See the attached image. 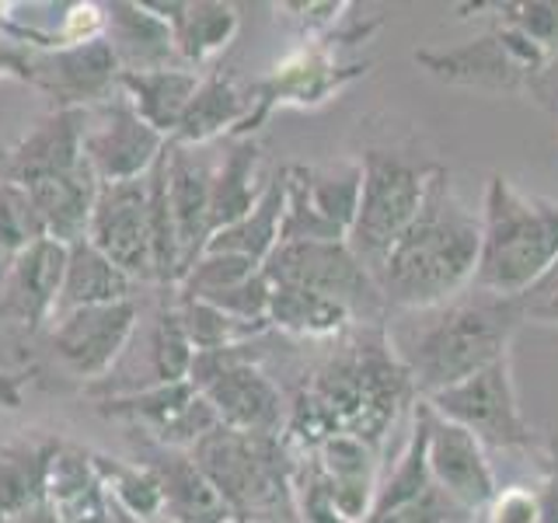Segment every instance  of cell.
Returning <instances> with one entry per match:
<instances>
[{"label":"cell","mask_w":558,"mask_h":523,"mask_svg":"<svg viewBox=\"0 0 558 523\" xmlns=\"http://www.w3.org/2000/svg\"><path fill=\"white\" fill-rule=\"evenodd\" d=\"M520 325L517 296L468 287L426 311H395L384 339L412 377L418 398H429L510 356Z\"/></svg>","instance_id":"6da1fadb"},{"label":"cell","mask_w":558,"mask_h":523,"mask_svg":"<svg viewBox=\"0 0 558 523\" xmlns=\"http://www.w3.org/2000/svg\"><path fill=\"white\" fill-rule=\"evenodd\" d=\"M482 252V217L453 188L450 171H433L426 199L409 231L374 272L391 311H426L471 287Z\"/></svg>","instance_id":"7a4b0ae2"},{"label":"cell","mask_w":558,"mask_h":523,"mask_svg":"<svg viewBox=\"0 0 558 523\" xmlns=\"http://www.w3.org/2000/svg\"><path fill=\"white\" fill-rule=\"evenodd\" d=\"M412 391V377L380 331L353 353L328 360L304 384L287 415V440L311 453L328 436H356L377 450Z\"/></svg>","instance_id":"3957f363"},{"label":"cell","mask_w":558,"mask_h":523,"mask_svg":"<svg viewBox=\"0 0 558 523\" xmlns=\"http://www.w3.org/2000/svg\"><path fill=\"white\" fill-rule=\"evenodd\" d=\"M482 252L471 287L520 296L558 258V199L531 196L506 174H493L482 196Z\"/></svg>","instance_id":"277c9868"},{"label":"cell","mask_w":558,"mask_h":523,"mask_svg":"<svg viewBox=\"0 0 558 523\" xmlns=\"http://www.w3.org/2000/svg\"><path fill=\"white\" fill-rule=\"evenodd\" d=\"M203 475L241 520H283L279 510L293 506L290 464L276 436H252L217 426L189 450Z\"/></svg>","instance_id":"5b68a950"},{"label":"cell","mask_w":558,"mask_h":523,"mask_svg":"<svg viewBox=\"0 0 558 523\" xmlns=\"http://www.w3.org/2000/svg\"><path fill=\"white\" fill-rule=\"evenodd\" d=\"M363 165V192L356 223L349 231V248L366 269L377 272L380 262L388 258L395 241L409 231L418 206L426 199V188L433 182L436 161H415L398 150H366L360 157Z\"/></svg>","instance_id":"8992f818"},{"label":"cell","mask_w":558,"mask_h":523,"mask_svg":"<svg viewBox=\"0 0 558 523\" xmlns=\"http://www.w3.org/2000/svg\"><path fill=\"white\" fill-rule=\"evenodd\" d=\"M192 388H196L217 423L252 436H279L287 426L283 394L258 366L252 345L214 349V353H196L192 360Z\"/></svg>","instance_id":"52a82bcc"},{"label":"cell","mask_w":558,"mask_h":523,"mask_svg":"<svg viewBox=\"0 0 558 523\" xmlns=\"http://www.w3.org/2000/svg\"><path fill=\"white\" fill-rule=\"evenodd\" d=\"M262 272L269 276V283L301 287L339 301L353 311L356 321L388 318V304L374 272L353 255L349 241H283L266 258Z\"/></svg>","instance_id":"ba28073f"},{"label":"cell","mask_w":558,"mask_h":523,"mask_svg":"<svg viewBox=\"0 0 558 523\" xmlns=\"http://www.w3.org/2000/svg\"><path fill=\"white\" fill-rule=\"evenodd\" d=\"M415 63L429 77L453 87H478V92L513 95L527 92L531 81L548 63V52L534 46L527 35L510 25H496L493 32L478 35L453 49H418Z\"/></svg>","instance_id":"9c48e42d"},{"label":"cell","mask_w":558,"mask_h":523,"mask_svg":"<svg viewBox=\"0 0 558 523\" xmlns=\"http://www.w3.org/2000/svg\"><path fill=\"white\" fill-rule=\"evenodd\" d=\"M363 192V165H287V206L279 244L283 241H345L356 223Z\"/></svg>","instance_id":"30bf717a"},{"label":"cell","mask_w":558,"mask_h":523,"mask_svg":"<svg viewBox=\"0 0 558 523\" xmlns=\"http://www.w3.org/2000/svg\"><path fill=\"white\" fill-rule=\"evenodd\" d=\"M426 405L478 436L482 447L496 450H531L534 447V426L523 418V409L513 388V366L510 356L488 363L485 370L471 374L468 380L453 384V388L423 398Z\"/></svg>","instance_id":"8fae6325"},{"label":"cell","mask_w":558,"mask_h":523,"mask_svg":"<svg viewBox=\"0 0 558 523\" xmlns=\"http://www.w3.org/2000/svg\"><path fill=\"white\" fill-rule=\"evenodd\" d=\"M165 147L168 139L154 133L122 95L84 112V161L101 185L147 179Z\"/></svg>","instance_id":"7c38bea8"},{"label":"cell","mask_w":558,"mask_h":523,"mask_svg":"<svg viewBox=\"0 0 558 523\" xmlns=\"http://www.w3.org/2000/svg\"><path fill=\"white\" fill-rule=\"evenodd\" d=\"M366 74V63H339L328 52V46L311 42L279 63L266 81L252 84V112L241 122L234 139L255 133L276 109L293 105V109H314V105L339 95L345 84Z\"/></svg>","instance_id":"4fadbf2b"},{"label":"cell","mask_w":558,"mask_h":523,"mask_svg":"<svg viewBox=\"0 0 558 523\" xmlns=\"http://www.w3.org/2000/svg\"><path fill=\"white\" fill-rule=\"evenodd\" d=\"M136 331V304H105V307H77L57 314L49 349L66 374L81 380H101L126 353Z\"/></svg>","instance_id":"5bb4252c"},{"label":"cell","mask_w":558,"mask_h":523,"mask_svg":"<svg viewBox=\"0 0 558 523\" xmlns=\"http://www.w3.org/2000/svg\"><path fill=\"white\" fill-rule=\"evenodd\" d=\"M119 60L105 35L74 46L35 52L32 84L49 95L57 112H87L119 95Z\"/></svg>","instance_id":"9a60e30c"},{"label":"cell","mask_w":558,"mask_h":523,"mask_svg":"<svg viewBox=\"0 0 558 523\" xmlns=\"http://www.w3.org/2000/svg\"><path fill=\"white\" fill-rule=\"evenodd\" d=\"M423 415H426V461H429L433 482L440 485L464 513L471 516L482 513L499 492L496 471L485 458L482 440L471 436L468 429H461L458 423H450V418L436 415L426 401H423Z\"/></svg>","instance_id":"2e32d148"},{"label":"cell","mask_w":558,"mask_h":523,"mask_svg":"<svg viewBox=\"0 0 558 523\" xmlns=\"http://www.w3.org/2000/svg\"><path fill=\"white\" fill-rule=\"evenodd\" d=\"M87 241L136 279H154L150 258V227H147V179L101 185L87 223Z\"/></svg>","instance_id":"e0dca14e"},{"label":"cell","mask_w":558,"mask_h":523,"mask_svg":"<svg viewBox=\"0 0 558 523\" xmlns=\"http://www.w3.org/2000/svg\"><path fill=\"white\" fill-rule=\"evenodd\" d=\"M84 165V112L49 109L14 147L0 150V185L32 188Z\"/></svg>","instance_id":"ac0fdd59"},{"label":"cell","mask_w":558,"mask_h":523,"mask_svg":"<svg viewBox=\"0 0 558 523\" xmlns=\"http://www.w3.org/2000/svg\"><path fill=\"white\" fill-rule=\"evenodd\" d=\"M66 272V244L43 238L22 255L8 258L0 276V318L39 331L60 307Z\"/></svg>","instance_id":"d6986e66"},{"label":"cell","mask_w":558,"mask_h":523,"mask_svg":"<svg viewBox=\"0 0 558 523\" xmlns=\"http://www.w3.org/2000/svg\"><path fill=\"white\" fill-rule=\"evenodd\" d=\"M165 174H168V203L174 217L182 252V276L206 252V241L214 234L209 227V188H214V165L206 161L199 147H165Z\"/></svg>","instance_id":"ffe728a7"},{"label":"cell","mask_w":558,"mask_h":523,"mask_svg":"<svg viewBox=\"0 0 558 523\" xmlns=\"http://www.w3.org/2000/svg\"><path fill=\"white\" fill-rule=\"evenodd\" d=\"M101 35L112 46L122 74L182 66L171 25L161 14L150 11L147 0H112V4H101Z\"/></svg>","instance_id":"44dd1931"},{"label":"cell","mask_w":558,"mask_h":523,"mask_svg":"<svg viewBox=\"0 0 558 523\" xmlns=\"http://www.w3.org/2000/svg\"><path fill=\"white\" fill-rule=\"evenodd\" d=\"M144 461L157 482H161L165 492V520L168 523H231L234 513L231 506L223 502V496L214 488L199 464L192 461L189 450H171V447H157L147 453Z\"/></svg>","instance_id":"7402d4cb"},{"label":"cell","mask_w":558,"mask_h":523,"mask_svg":"<svg viewBox=\"0 0 558 523\" xmlns=\"http://www.w3.org/2000/svg\"><path fill=\"white\" fill-rule=\"evenodd\" d=\"M66 440L46 429H22L0 443V513L17 516L46 502L49 467Z\"/></svg>","instance_id":"603a6c76"},{"label":"cell","mask_w":558,"mask_h":523,"mask_svg":"<svg viewBox=\"0 0 558 523\" xmlns=\"http://www.w3.org/2000/svg\"><path fill=\"white\" fill-rule=\"evenodd\" d=\"M154 14H161L171 25L174 35V49H179V63L182 66H199L206 63L214 52L227 49L234 42V35L241 28V14L234 4H223V0H147Z\"/></svg>","instance_id":"cb8c5ba5"},{"label":"cell","mask_w":558,"mask_h":523,"mask_svg":"<svg viewBox=\"0 0 558 523\" xmlns=\"http://www.w3.org/2000/svg\"><path fill=\"white\" fill-rule=\"evenodd\" d=\"M252 112V87H241L234 74L214 70L209 77H199L196 95L189 98L185 115L168 144L179 147H206L223 133H238V126Z\"/></svg>","instance_id":"d4e9b609"},{"label":"cell","mask_w":558,"mask_h":523,"mask_svg":"<svg viewBox=\"0 0 558 523\" xmlns=\"http://www.w3.org/2000/svg\"><path fill=\"white\" fill-rule=\"evenodd\" d=\"M318 467L336 496V510L342 523H363L377 496V450L356 436H328V440L311 450Z\"/></svg>","instance_id":"484cf974"},{"label":"cell","mask_w":558,"mask_h":523,"mask_svg":"<svg viewBox=\"0 0 558 523\" xmlns=\"http://www.w3.org/2000/svg\"><path fill=\"white\" fill-rule=\"evenodd\" d=\"M46 506L60 523H112L109 492L95 471L92 450L63 443L49 467Z\"/></svg>","instance_id":"4316f807"},{"label":"cell","mask_w":558,"mask_h":523,"mask_svg":"<svg viewBox=\"0 0 558 523\" xmlns=\"http://www.w3.org/2000/svg\"><path fill=\"white\" fill-rule=\"evenodd\" d=\"M199 74L189 66H161V70H136L119 74V95L133 105V112L165 139L174 136L185 115L189 98L196 95Z\"/></svg>","instance_id":"83f0119b"},{"label":"cell","mask_w":558,"mask_h":523,"mask_svg":"<svg viewBox=\"0 0 558 523\" xmlns=\"http://www.w3.org/2000/svg\"><path fill=\"white\" fill-rule=\"evenodd\" d=\"M98 188H101V182L95 179V171L84 161L77 171L39 182L25 192L32 196L35 209H39V217L46 223V238L60 241L70 248V244L87 241V223H92Z\"/></svg>","instance_id":"f1b7e54d"},{"label":"cell","mask_w":558,"mask_h":523,"mask_svg":"<svg viewBox=\"0 0 558 523\" xmlns=\"http://www.w3.org/2000/svg\"><path fill=\"white\" fill-rule=\"evenodd\" d=\"M258 165H262V150L248 136L234 139L227 154L214 165V188H209V227H214V234L238 223L241 217H248L255 209L262 188L269 182V179L262 182Z\"/></svg>","instance_id":"f546056e"},{"label":"cell","mask_w":558,"mask_h":523,"mask_svg":"<svg viewBox=\"0 0 558 523\" xmlns=\"http://www.w3.org/2000/svg\"><path fill=\"white\" fill-rule=\"evenodd\" d=\"M133 279L112 266L92 241H77L66 248V272H63V290H60V307L77 311V307H105V304H122L133 301Z\"/></svg>","instance_id":"4dcf8cb0"},{"label":"cell","mask_w":558,"mask_h":523,"mask_svg":"<svg viewBox=\"0 0 558 523\" xmlns=\"http://www.w3.org/2000/svg\"><path fill=\"white\" fill-rule=\"evenodd\" d=\"M283 206H287V168H279L276 174H269V182L262 188L252 214L241 217L231 227H223V231H217L206 241V252H231V255H244V258L258 262V266H266V258L279 244Z\"/></svg>","instance_id":"1f68e13d"},{"label":"cell","mask_w":558,"mask_h":523,"mask_svg":"<svg viewBox=\"0 0 558 523\" xmlns=\"http://www.w3.org/2000/svg\"><path fill=\"white\" fill-rule=\"evenodd\" d=\"M353 321V311L342 307L339 301H328V296L301 287L272 283L269 328H279L296 339H336Z\"/></svg>","instance_id":"d6a6232c"},{"label":"cell","mask_w":558,"mask_h":523,"mask_svg":"<svg viewBox=\"0 0 558 523\" xmlns=\"http://www.w3.org/2000/svg\"><path fill=\"white\" fill-rule=\"evenodd\" d=\"M199 391L192 388V380H179V384H150V388H136V391H119V394H105L98 398V415L116 418V423H130L136 429L161 436L174 418H179L192 398Z\"/></svg>","instance_id":"836d02e7"},{"label":"cell","mask_w":558,"mask_h":523,"mask_svg":"<svg viewBox=\"0 0 558 523\" xmlns=\"http://www.w3.org/2000/svg\"><path fill=\"white\" fill-rule=\"evenodd\" d=\"M92 461L95 471L109 492V502L116 506L119 513H126L136 523H161L165 520V492H161V482L147 467V464H130V461H119L109 458V453H98L92 450Z\"/></svg>","instance_id":"e575fe53"},{"label":"cell","mask_w":558,"mask_h":523,"mask_svg":"<svg viewBox=\"0 0 558 523\" xmlns=\"http://www.w3.org/2000/svg\"><path fill=\"white\" fill-rule=\"evenodd\" d=\"M174 311H179V321H182L185 336H189L196 353H214V349L244 345L269 328V325L238 321V318H231V314H223L220 307L196 301V296H179V301H174Z\"/></svg>","instance_id":"d590c367"},{"label":"cell","mask_w":558,"mask_h":523,"mask_svg":"<svg viewBox=\"0 0 558 523\" xmlns=\"http://www.w3.org/2000/svg\"><path fill=\"white\" fill-rule=\"evenodd\" d=\"M147 356H150L147 388H150V384H179V380H189L192 360H196V349H192V342L185 336V328L179 321V311H174V304L157 314V321L150 328Z\"/></svg>","instance_id":"8d00e7d4"},{"label":"cell","mask_w":558,"mask_h":523,"mask_svg":"<svg viewBox=\"0 0 558 523\" xmlns=\"http://www.w3.org/2000/svg\"><path fill=\"white\" fill-rule=\"evenodd\" d=\"M262 266L244 255H231V252H203L192 269L179 279V296H214L220 290H231L238 283H244L248 276H255Z\"/></svg>","instance_id":"74e56055"},{"label":"cell","mask_w":558,"mask_h":523,"mask_svg":"<svg viewBox=\"0 0 558 523\" xmlns=\"http://www.w3.org/2000/svg\"><path fill=\"white\" fill-rule=\"evenodd\" d=\"M46 238V223L22 185H0V252L8 258L22 255Z\"/></svg>","instance_id":"f35d334b"},{"label":"cell","mask_w":558,"mask_h":523,"mask_svg":"<svg viewBox=\"0 0 558 523\" xmlns=\"http://www.w3.org/2000/svg\"><path fill=\"white\" fill-rule=\"evenodd\" d=\"M502 11V25L527 35L551 57L558 49V0H520V4H496Z\"/></svg>","instance_id":"ab89813d"},{"label":"cell","mask_w":558,"mask_h":523,"mask_svg":"<svg viewBox=\"0 0 558 523\" xmlns=\"http://www.w3.org/2000/svg\"><path fill=\"white\" fill-rule=\"evenodd\" d=\"M464 520H471V513H464L461 506L433 482L418 499L398 506L391 513L366 516L363 523H464Z\"/></svg>","instance_id":"60d3db41"},{"label":"cell","mask_w":558,"mask_h":523,"mask_svg":"<svg viewBox=\"0 0 558 523\" xmlns=\"http://www.w3.org/2000/svg\"><path fill=\"white\" fill-rule=\"evenodd\" d=\"M485 523H541V506L537 492L527 485H510L499 488L496 499L478 513Z\"/></svg>","instance_id":"b9f144b4"},{"label":"cell","mask_w":558,"mask_h":523,"mask_svg":"<svg viewBox=\"0 0 558 523\" xmlns=\"http://www.w3.org/2000/svg\"><path fill=\"white\" fill-rule=\"evenodd\" d=\"M520 314L523 321H537V325H558V258L555 266L537 279L534 287H527L520 296Z\"/></svg>","instance_id":"7bdbcfd3"},{"label":"cell","mask_w":558,"mask_h":523,"mask_svg":"<svg viewBox=\"0 0 558 523\" xmlns=\"http://www.w3.org/2000/svg\"><path fill=\"white\" fill-rule=\"evenodd\" d=\"M32 77H35V49L14 42L0 32V81L32 84Z\"/></svg>","instance_id":"ee69618b"},{"label":"cell","mask_w":558,"mask_h":523,"mask_svg":"<svg viewBox=\"0 0 558 523\" xmlns=\"http://www.w3.org/2000/svg\"><path fill=\"white\" fill-rule=\"evenodd\" d=\"M537 506H541V523H558V433L548 443V464H545V478L534 488Z\"/></svg>","instance_id":"f6af8a7d"},{"label":"cell","mask_w":558,"mask_h":523,"mask_svg":"<svg viewBox=\"0 0 558 523\" xmlns=\"http://www.w3.org/2000/svg\"><path fill=\"white\" fill-rule=\"evenodd\" d=\"M527 92L537 95V101H548L551 109H558V49L548 57V63L541 66V74L531 81Z\"/></svg>","instance_id":"bcb514c9"},{"label":"cell","mask_w":558,"mask_h":523,"mask_svg":"<svg viewBox=\"0 0 558 523\" xmlns=\"http://www.w3.org/2000/svg\"><path fill=\"white\" fill-rule=\"evenodd\" d=\"M0 409L4 412L22 409V377L11 370H0Z\"/></svg>","instance_id":"7dc6e473"},{"label":"cell","mask_w":558,"mask_h":523,"mask_svg":"<svg viewBox=\"0 0 558 523\" xmlns=\"http://www.w3.org/2000/svg\"><path fill=\"white\" fill-rule=\"evenodd\" d=\"M4 523H60L57 516H52V510L43 502V506H32V510L17 513V516H8Z\"/></svg>","instance_id":"c3c4849f"},{"label":"cell","mask_w":558,"mask_h":523,"mask_svg":"<svg viewBox=\"0 0 558 523\" xmlns=\"http://www.w3.org/2000/svg\"><path fill=\"white\" fill-rule=\"evenodd\" d=\"M112 523H136V520H130L126 513H119L116 506H112Z\"/></svg>","instance_id":"681fc988"},{"label":"cell","mask_w":558,"mask_h":523,"mask_svg":"<svg viewBox=\"0 0 558 523\" xmlns=\"http://www.w3.org/2000/svg\"><path fill=\"white\" fill-rule=\"evenodd\" d=\"M231 523H287V520H241V516H234Z\"/></svg>","instance_id":"f907efd6"},{"label":"cell","mask_w":558,"mask_h":523,"mask_svg":"<svg viewBox=\"0 0 558 523\" xmlns=\"http://www.w3.org/2000/svg\"><path fill=\"white\" fill-rule=\"evenodd\" d=\"M471 523H485V520H482V516L475 513V516H471Z\"/></svg>","instance_id":"816d5d0a"},{"label":"cell","mask_w":558,"mask_h":523,"mask_svg":"<svg viewBox=\"0 0 558 523\" xmlns=\"http://www.w3.org/2000/svg\"><path fill=\"white\" fill-rule=\"evenodd\" d=\"M0 523H4V513H0Z\"/></svg>","instance_id":"f5cc1de1"},{"label":"cell","mask_w":558,"mask_h":523,"mask_svg":"<svg viewBox=\"0 0 558 523\" xmlns=\"http://www.w3.org/2000/svg\"><path fill=\"white\" fill-rule=\"evenodd\" d=\"M464 523H471V520H464Z\"/></svg>","instance_id":"db71d44e"},{"label":"cell","mask_w":558,"mask_h":523,"mask_svg":"<svg viewBox=\"0 0 558 523\" xmlns=\"http://www.w3.org/2000/svg\"><path fill=\"white\" fill-rule=\"evenodd\" d=\"M555 112H558V109H555Z\"/></svg>","instance_id":"11a10c76"}]
</instances>
